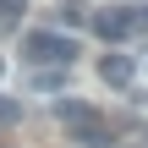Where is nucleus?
I'll use <instances>...</instances> for the list:
<instances>
[{
    "label": "nucleus",
    "mask_w": 148,
    "mask_h": 148,
    "mask_svg": "<svg viewBox=\"0 0 148 148\" xmlns=\"http://www.w3.org/2000/svg\"><path fill=\"white\" fill-rule=\"evenodd\" d=\"M88 27L104 38V44H126V38H137L148 27V11H132V5H99L93 16H88Z\"/></svg>",
    "instance_id": "obj_2"
},
{
    "label": "nucleus",
    "mask_w": 148,
    "mask_h": 148,
    "mask_svg": "<svg viewBox=\"0 0 148 148\" xmlns=\"http://www.w3.org/2000/svg\"><path fill=\"white\" fill-rule=\"evenodd\" d=\"M0 77H5V60H0Z\"/></svg>",
    "instance_id": "obj_8"
},
{
    "label": "nucleus",
    "mask_w": 148,
    "mask_h": 148,
    "mask_svg": "<svg viewBox=\"0 0 148 148\" xmlns=\"http://www.w3.org/2000/svg\"><path fill=\"white\" fill-rule=\"evenodd\" d=\"M22 11H27V0H0V33H5V27H16V22H22Z\"/></svg>",
    "instance_id": "obj_6"
},
{
    "label": "nucleus",
    "mask_w": 148,
    "mask_h": 148,
    "mask_svg": "<svg viewBox=\"0 0 148 148\" xmlns=\"http://www.w3.org/2000/svg\"><path fill=\"white\" fill-rule=\"evenodd\" d=\"M99 77H104L110 88H132V77H137V55H126V49L99 55Z\"/></svg>",
    "instance_id": "obj_4"
},
{
    "label": "nucleus",
    "mask_w": 148,
    "mask_h": 148,
    "mask_svg": "<svg viewBox=\"0 0 148 148\" xmlns=\"http://www.w3.org/2000/svg\"><path fill=\"white\" fill-rule=\"evenodd\" d=\"M66 132H71L82 148H115V132H110V121H104L99 110H88V115H82V121H71Z\"/></svg>",
    "instance_id": "obj_3"
},
{
    "label": "nucleus",
    "mask_w": 148,
    "mask_h": 148,
    "mask_svg": "<svg viewBox=\"0 0 148 148\" xmlns=\"http://www.w3.org/2000/svg\"><path fill=\"white\" fill-rule=\"evenodd\" d=\"M22 60H33V66H71L77 60V38L60 33V27H38V33L22 38Z\"/></svg>",
    "instance_id": "obj_1"
},
{
    "label": "nucleus",
    "mask_w": 148,
    "mask_h": 148,
    "mask_svg": "<svg viewBox=\"0 0 148 148\" xmlns=\"http://www.w3.org/2000/svg\"><path fill=\"white\" fill-rule=\"evenodd\" d=\"M11 121H22V104H16V99H5V93H0V126H11Z\"/></svg>",
    "instance_id": "obj_7"
},
{
    "label": "nucleus",
    "mask_w": 148,
    "mask_h": 148,
    "mask_svg": "<svg viewBox=\"0 0 148 148\" xmlns=\"http://www.w3.org/2000/svg\"><path fill=\"white\" fill-rule=\"evenodd\" d=\"M60 82H66V77H60V66H49V71L38 66V71H33V88H38V93H55Z\"/></svg>",
    "instance_id": "obj_5"
}]
</instances>
